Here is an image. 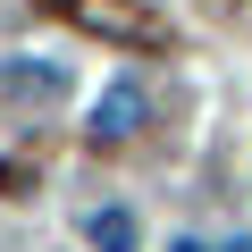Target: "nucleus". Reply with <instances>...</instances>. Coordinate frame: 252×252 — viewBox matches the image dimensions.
<instances>
[{"label": "nucleus", "instance_id": "1", "mask_svg": "<svg viewBox=\"0 0 252 252\" xmlns=\"http://www.w3.org/2000/svg\"><path fill=\"white\" fill-rule=\"evenodd\" d=\"M59 9H67L84 34H101V42H126V51H152V42H160V17L143 9V0H59Z\"/></svg>", "mask_w": 252, "mask_h": 252}, {"label": "nucleus", "instance_id": "2", "mask_svg": "<svg viewBox=\"0 0 252 252\" xmlns=\"http://www.w3.org/2000/svg\"><path fill=\"white\" fill-rule=\"evenodd\" d=\"M143 118H152V93H143L135 76H109L101 101H93V143H126Z\"/></svg>", "mask_w": 252, "mask_h": 252}, {"label": "nucleus", "instance_id": "3", "mask_svg": "<svg viewBox=\"0 0 252 252\" xmlns=\"http://www.w3.org/2000/svg\"><path fill=\"white\" fill-rule=\"evenodd\" d=\"M84 235H93V252H135V219H126V210H93Z\"/></svg>", "mask_w": 252, "mask_h": 252}, {"label": "nucleus", "instance_id": "4", "mask_svg": "<svg viewBox=\"0 0 252 252\" xmlns=\"http://www.w3.org/2000/svg\"><path fill=\"white\" fill-rule=\"evenodd\" d=\"M168 252H210V244H202V235H177V244H168Z\"/></svg>", "mask_w": 252, "mask_h": 252}]
</instances>
